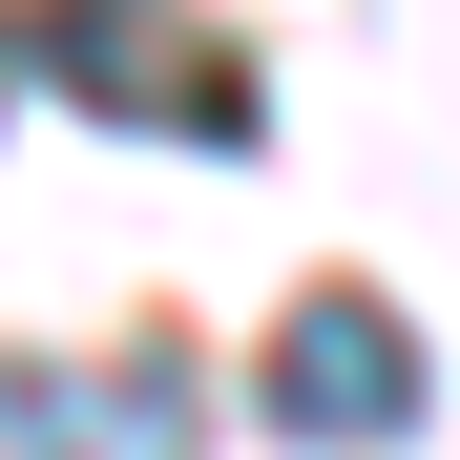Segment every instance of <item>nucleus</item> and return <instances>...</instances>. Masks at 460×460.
Instances as JSON below:
<instances>
[{
	"label": "nucleus",
	"mask_w": 460,
	"mask_h": 460,
	"mask_svg": "<svg viewBox=\"0 0 460 460\" xmlns=\"http://www.w3.org/2000/svg\"><path fill=\"white\" fill-rule=\"evenodd\" d=\"M252 398H272V439H314V460H356V439H419V335L376 314V293H293Z\"/></svg>",
	"instance_id": "nucleus-1"
},
{
	"label": "nucleus",
	"mask_w": 460,
	"mask_h": 460,
	"mask_svg": "<svg viewBox=\"0 0 460 460\" xmlns=\"http://www.w3.org/2000/svg\"><path fill=\"white\" fill-rule=\"evenodd\" d=\"M0 460H209V376H189V356L0 376Z\"/></svg>",
	"instance_id": "nucleus-2"
}]
</instances>
